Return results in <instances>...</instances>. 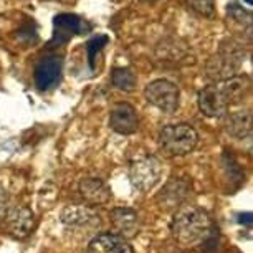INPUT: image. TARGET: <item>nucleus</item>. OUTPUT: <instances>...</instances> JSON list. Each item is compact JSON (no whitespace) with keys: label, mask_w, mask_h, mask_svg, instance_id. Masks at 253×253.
Returning <instances> with one entry per match:
<instances>
[{"label":"nucleus","mask_w":253,"mask_h":253,"mask_svg":"<svg viewBox=\"0 0 253 253\" xmlns=\"http://www.w3.org/2000/svg\"><path fill=\"white\" fill-rule=\"evenodd\" d=\"M170 232L184 245H194L204 240L210 232V217L199 207H182L170 222Z\"/></svg>","instance_id":"1"},{"label":"nucleus","mask_w":253,"mask_h":253,"mask_svg":"<svg viewBox=\"0 0 253 253\" xmlns=\"http://www.w3.org/2000/svg\"><path fill=\"white\" fill-rule=\"evenodd\" d=\"M199 134L190 124H169L159 132L161 149L169 156H185L195 149Z\"/></svg>","instance_id":"2"},{"label":"nucleus","mask_w":253,"mask_h":253,"mask_svg":"<svg viewBox=\"0 0 253 253\" xmlns=\"http://www.w3.org/2000/svg\"><path fill=\"white\" fill-rule=\"evenodd\" d=\"M243 56L245 55H243L240 45L233 43V42H228V45L223 43L220 51L207 61L205 75H207L209 80H213L217 83L232 78L240 71Z\"/></svg>","instance_id":"3"},{"label":"nucleus","mask_w":253,"mask_h":253,"mask_svg":"<svg viewBox=\"0 0 253 253\" xmlns=\"http://www.w3.org/2000/svg\"><path fill=\"white\" fill-rule=\"evenodd\" d=\"M144 98L147 103L157 108L164 114H174L179 109V88L172 81L156 80L144 88Z\"/></svg>","instance_id":"4"},{"label":"nucleus","mask_w":253,"mask_h":253,"mask_svg":"<svg viewBox=\"0 0 253 253\" xmlns=\"http://www.w3.org/2000/svg\"><path fill=\"white\" fill-rule=\"evenodd\" d=\"M161 174H162L161 162L156 157H144V159H139L131 166L129 177H131V184L137 190L146 192V190L152 189L159 182Z\"/></svg>","instance_id":"5"},{"label":"nucleus","mask_w":253,"mask_h":253,"mask_svg":"<svg viewBox=\"0 0 253 253\" xmlns=\"http://www.w3.org/2000/svg\"><path fill=\"white\" fill-rule=\"evenodd\" d=\"M91 30V25L75 13H60L53 18V42L58 45H65L71 40V37L81 35Z\"/></svg>","instance_id":"6"},{"label":"nucleus","mask_w":253,"mask_h":253,"mask_svg":"<svg viewBox=\"0 0 253 253\" xmlns=\"http://www.w3.org/2000/svg\"><path fill=\"white\" fill-rule=\"evenodd\" d=\"M61 222L71 230H96L99 227V215L88 207L81 205H68L61 212Z\"/></svg>","instance_id":"7"},{"label":"nucleus","mask_w":253,"mask_h":253,"mask_svg":"<svg viewBox=\"0 0 253 253\" xmlns=\"http://www.w3.org/2000/svg\"><path fill=\"white\" fill-rule=\"evenodd\" d=\"M109 126L119 134H132L139 127V118L134 106L129 103H118L111 108L109 113Z\"/></svg>","instance_id":"8"},{"label":"nucleus","mask_w":253,"mask_h":253,"mask_svg":"<svg viewBox=\"0 0 253 253\" xmlns=\"http://www.w3.org/2000/svg\"><path fill=\"white\" fill-rule=\"evenodd\" d=\"M199 109L209 118H223L227 116L228 104L220 93L218 84H209L199 91Z\"/></svg>","instance_id":"9"},{"label":"nucleus","mask_w":253,"mask_h":253,"mask_svg":"<svg viewBox=\"0 0 253 253\" xmlns=\"http://www.w3.org/2000/svg\"><path fill=\"white\" fill-rule=\"evenodd\" d=\"M3 222H5V228L10 235L23 238L32 232L33 223H35V215L28 207L15 205V207H10L7 210Z\"/></svg>","instance_id":"10"},{"label":"nucleus","mask_w":253,"mask_h":253,"mask_svg":"<svg viewBox=\"0 0 253 253\" xmlns=\"http://www.w3.org/2000/svg\"><path fill=\"white\" fill-rule=\"evenodd\" d=\"M61 75V58L56 55H46L43 56L35 66V84L38 89L45 91V89L53 88L60 81Z\"/></svg>","instance_id":"11"},{"label":"nucleus","mask_w":253,"mask_h":253,"mask_svg":"<svg viewBox=\"0 0 253 253\" xmlns=\"http://www.w3.org/2000/svg\"><path fill=\"white\" fill-rule=\"evenodd\" d=\"M88 253H132V248L127 243V238L119 233L106 232L99 233L89 242Z\"/></svg>","instance_id":"12"},{"label":"nucleus","mask_w":253,"mask_h":253,"mask_svg":"<svg viewBox=\"0 0 253 253\" xmlns=\"http://www.w3.org/2000/svg\"><path fill=\"white\" fill-rule=\"evenodd\" d=\"M217 84L220 88V93L225 98L227 104L232 106V104H238L245 99L248 91H250L252 81L247 75H235L228 80L218 81Z\"/></svg>","instance_id":"13"},{"label":"nucleus","mask_w":253,"mask_h":253,"mask_svg":"<svg viewBox=\"0 0 253 253\" xmlns=\"http://www.w3.org/2000/svg\"><path fill=\"white\" fill-rule=\"evenodd\" d=\"M116 232L124 238H132L139 232V215L129 207H116L109 213Z\"/></svg>","instance_id":"14"},{"label":"nucleus","mask_w":253,"mask_h":253,"mask_svg":"<svg viewBox=\"0 0 253 253\" xmlns=\"http://www.w3.org/2000/svg\"><path fill=\"white\" fill-rule=\"evenodd\" d=\"M189 190H190V187L185 180L172 179L164 185V189H162L159 195H157V202H159L161 207H164V209L179 207V205L187 199Z\"/></svg>","instance_id":"15"},{"label":"nucleus","mask_w":253,"mask_h":253,"mask_svg":"<svg viewBox=\"0 0 253 253\" xmlns=\"http://www.w3.org/2000/svg\"><path fill=\"white\" fill-rule=\"evenodd\" d=\"M253 129V119L250 109H240L227 116L225 121V131L228 136L235 137V139H247L252 136Z\"/></svg>","instance_id":"16"},{"label":"nucleus","mask_w":253,"mask_h":253,"mask_svg":"<svg viewBox=\"0 0 253 253\" xmlns=\"http://www.w3.org/2000/svg\"><path fill=\"white\" fill-rule=\"evenodd\" d=\"M80 192L91 204H104L111 197V192H109V189L106 187V184L96 177H88V179L81 180Z\"/></svg>","instance_id":"17"},{"label":"nucleus","mask_w":253,"mask_h":253,"mask_svg":"<svg viewBox=\"0 0 253 253\" xmlns=\"http://www.w3.org/2000/svg\"><path fill=\"white\" fill-rule=\"evenodd\" d=\"M111 81L118 89L123 91H132L136 88V75L129 68H114L111 73Z\"/></svg>","instance_id":"18"},{"label":"nucleus","mask_w":253,"mask_h":253,"mask_svg":"<svg viewBox=\"0 0 253 253\" xmlns=\"http://www.w3.org/2000/svg\"><path fill=\"white\" fill-rule=\"evenodd\" d=\"M109 38L106 35H98L91 38L86 45V53H88V63H89V68L94 70V63H96V56L98 53L101 51L104 46L108 45Z\"/></svg>","instance_id":"19"},{"label":"nucleus","mask_w":253,"mask_h":253,"mask_svg":"<svg viewBox=\"0 0 253 253\" xmlns=\"http://www.w3.org/2000/svg\"><path fill=\"white\" fill-rule=\"evenodd\" d=\"M187 3L195 13L202 17H212L215 13V2L213 0H187Z\"/></svg>","instance_id":"20"},{"label":"nucleus","mask_w":253,"mask_h":253,"mask_svg":"<svg viewBox=\"0 0 253 253\" xmlns=\"http://www.w3.org/2000/svg\"><path fill=\"white\" fill-rule=\"evenodd\" d=\"M228 15H230L232 20H235L238 23H250L252 20V13L245 10V8H242V7H238V3L237 2H233L232 5H228Z\"/></svg>","instance_id":"21"},{"label":"nucleus","mask_w":253,"mask_h":253,"mask_svg":"<svg viewBox=\"0 0 253 253\" xmlns=\"http://www.w3.org/2000/svg\"><path fill=\"white\" fill-rule=\"evenodd\" d=\"M238 222H240V223H245V225L250 227V225H252V213H250V212L240 213V215H238Z\"/></svg>","instance_id":"22"},{"label":"nucleus","mask_w":253,"mask_h":253,"mask_svg":"<svg viewBox=\"0 0 253 253\" xmlns=\"http://www.w3.org/2000/svg\"><path fill=\"white\" fill-rule=\"evenodd\" d=\"M245 2L248 3V5H252V0H245Z\"/></svg>","instance_id":"23"},{"label":"nucleus","mask_w":253,"mask_h":253,"mask_svg":"<svg viewBox=\"0 0 253 253\" xmlns=\"http://www.w3.org/2000/svg\"><path fill=\"white\" fill-rule=\"evenodd\" d=\"M53 2H65V0H53Z\"/></svg>","instance_id":"24"},{"label":"nucleus","mask_w":253,"mask_h":253,"mask_svg":"<svg viewBox=\"0 0 253 253\" xmlns=\"http://www.w3.org/2000/svg\"><path fill=\"white\" fill-rule=\"evenodd\" d=\"M144 2H154V0H144Z\"/></svg>","instance_id":"25"}]
</instances>
